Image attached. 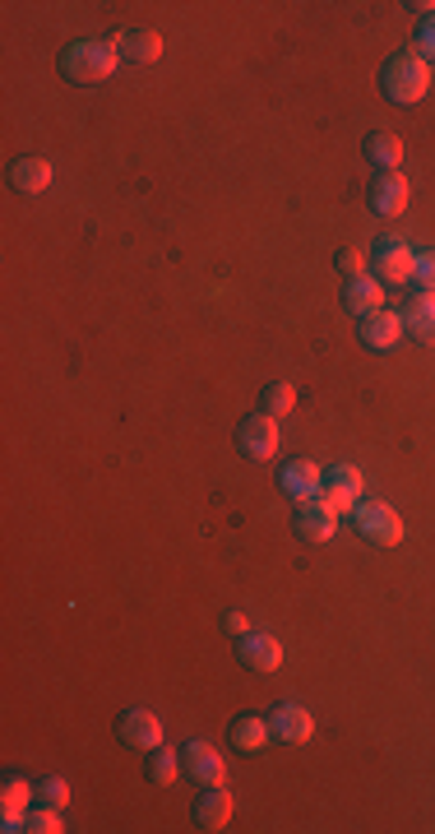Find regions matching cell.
<instances>
[{
	"instance_id": "cell-1",
	"label": "cell",
	"mask_w": 435,
	"mask_h": 834,
	"mask_svg": "<svg viewBox=\"0 0 435 834\" xmlns=\"http://www.w3.org/2000/svg\"><path fill=\"white\" fill-rule=\"evenodd\" d=\"M121 65V52L111 37H79L61 52V75L79 84V88H94L102 79H111V71Z\"/></svg>"
},
{
	"instance_id": "cell-2",
	"label": "cell",
	"mask_w": 435,
	"mask_h": 834,
	"mask_svg": "<svg viewBox=\"0 0 435 834\" xmlns=\"http://www.w3.org/2000/svg\"><path fill=\"white\" fill-rule=\"evenodd\" d=\"M380 88H384V98L399 102V107L417 102V98H426V88H431V65H426L417 52L389 56L384 71H380Z\"/></svg>"
},
{
	"instance_id": "cell-3",
	"label": "cell",
	"mask_w": 435,
	"mask_h": 834,
	"mask_svg": "<svg viewBox=\"0 0 435 834\" xmlns=\"http://www.w3.org/2000/svg\"><path fill=\"white\" fill-rule=\"evenodd\" d=\"M352 524H357V533L366 538V543H376V548H399L403 543L399 510L384 506V501H357L352 506Z\"/></svg>"
},
{
	"instance_id": "cell-4",
	"label": "cell",
	"mask_w": 435,
	"mask_h": 834,
	"mask_svg": "<svg viewBox=\"0 0 435 834\" xmlns=\"http://www.w3.org/2000/svg\"><path fill=\"white\" fill-rule=\"evenodd\" d=\"M412 260H417V251H412L403 237H380L371 246V279H380V283H412Z\"/></svg>"
},
{
	"instance_id": "cell-5",
	"label": "cell",
	"mask_w": 435,
	"mask_h": 834,
	"mask_svg": "<svg viewBox=\"0 0 435 834\" xmlns=\"http://www.w3.org/2000/svg\"><path fill=\"white\" fill-rule=\"evenodd\" d=\"M237 450L246 459H273L279 455V422L269 413H250L237 422Z\"/></svg>"
},
{
	"instance_id": "cell-6",
	"label": "cell",
	"mask_w": 435,
	"mask_h": 834,
	"mask_svg": "<svg viewBox=\"0 0 435 834\" xmlns=\"http://www.w3.org/2000/svg\"><path fill=\"white\" fill-rule=\"evenodd\" d=\"M334 529H338V515L319 501V496H315V501H302V506H296V515H292V533L302 538V543H311V548L329 543Z\"/></svg>"
},
{
	"instance_id": "cell-7",
	"label": "cell",
	"mask_w": 435,
	"mask_h": 834,
	"mask_svg": "<svg viewBox=\"0 0 435 834\" xmlns=\"http://www.w3.org/2000/svg\"><path fill=\"white\" fill-rule=\"evenodd\" d=\"M237 663L250 672H273L283 663V645L269 630H246V636H237Z\"/></svg>"
},
{
	"instance_id": "cell-8",
	"label": "cell",
	"mask_w": 435,
	"mask_h": 834,
	"mask_svg": "<svg viewBox=\"0 0 435 834\" xmlns=\"http://www.w3.org/2000/svg\"><path fill=\"white\" fill-rule=\"evenodd\" d=\"M357 339L371 348V353H389V348H399L403 339V321H399V311H371V315H361L357 321Z\"/></svg>"
},
{
	"instance_id": "cell-9",
	"label": "cell",
	"mask_w": 435,
	"mask_h": 834,
	"mask_svg": "<svg viewBox=\"0 0 435 834\" xmlns=\"http://www.w3.org/2000/svg\"><path fill=\"white\" fill-rule=\"evenodd\" d=\"M117 737L130 751H153V747H163V724H157V714H149V710H126L117 718Z\"/></svg>"
},
{
	"instance_id": "cell-10",
	"label": "cell",
	"mask_w": 435,
	"mask_h": 834,
	"mask_svg": "<svg viewBox=\"0 0 435 834\" xmlns=\"http://www.w3.org/2000/svg\"><path fill=\"white\" fill-rule=\"evenodd\" d=\"M181 770H186L199 788L222 783V756H218V751H214L204 737H191L186 747H181Z\"/></svg>"
},
{
	"instance_id": "cell-11",
	"label": "cell",
	"mask_w": 435,
	"mask_h": 834,
	"mask_svg": "<svg viewBox=\"0 0 435 834\" xmlns=\"http://www.w3.org/2000/svg\"><path fill=\"white\" fill-rule=\"evenodd\" d=\"M366 205H371L380 218H399L407 209V182H403V172H380L371 191H366Z\"/></svg>"
},
{
	"instance_id": "cell-12",
	"label": "cell",
	"mask_w": 435,
	"mask_h": 834,
	"mask_svg": "<svg viewBox=\"0 0 435 834\" xmlns=\"http://www.w3.org/2000/svg\"><path fill=\"white\" fill-rule=\"evenodd\" d=\"M403 334H412L417 344H435V292H412V297L399 306Z\"/></svg>"
},
{
	"instance_id": "cell-13",
	"label": "cell",
	"mask_w": 435,
	"mask_h": 834,
	"mask_svg": "<svg viewBox=\"0 0 435 834\" xmlns=\"http://www.w3.org/2000/svg\"><path fill=\"white\" fill-rule=\"evenodd\" d=\"M279 487L287 491V501H315L319 496V487H325V473H319L311 459H292V464H283V473H279Z\"/></svg>"
},
{
	"instance_id": "cell-14",
	"label": "cell",
	"mask_w": 435,
	"mask_h": 834,
	"mask_svg": "<svg viewBox=\"0 0 435 834\" xmlns=\"http://www.w3.org/2000/svg\"><path fill=\"white\" fill-rule=\"evenodd\" d=\"M269 733L279 737V741H311L315 737V718H311V710H302V705H292V701H283L279 710L269 714Z\"/></svg>"
},
{
	"instance_id": "cell-15",
	"label": "cell",
	"mask_w": 435,
	"mask_h": 834,
	"mask_svg": "<svg viewBox=\"0 0 435 834\" xmlns=\"http://www.w3.org/2000/svg\"><path fill=\"white\" fill-rule=\"evenodd\" d=\"M195 825L199 830H227V821H232V798H227V788L222 783H209L204 793L195 798Z\"/></svg>"
},
{
	"instance_id": "cell-16",
	"label": "cell",
	"mask_w": 435,
	"mask_h": 834,
	"mask_svg": "<svg viewBox=\"0 0 435 834\" xmlns=\"http://www.w3.org/2000/svg\"><path fill=\"white\" fill-rule=\"evenodd\" d=\"M111 42H117L121 61H130V65H153L157 56H163V37H157L153 29H121Z\"/></svg>"
},
{
	"instance_id": "cell-17",
	"label": "cell",
	"mask_w": 435,
	"mask_h": 834,
	"mask_svg": "<svg viewBox=\"0 0 435 834\" xmlns=\"http://www.w3.org/2000/svg\"><path fill=\"white\" fill-rule=\"evenodd\" d=\"M10 186H14L19 195L47 191V186H52V163H47V158H37V153L14 158V163H10Z\"/></svg>"
},
{
	"instance_id": "cell-18",
	"label": "cell",
	"mask_w": 435,
	"mask_h": 834,
	"mask_svg": "<svg viewBox=\"0 0 435 834\" xmlns=\"http://www.w3.org/2000/svg\"><path fill=\"white\" fill-rule=\"evenodd\" d=\"M342 306H348L357 321L361 315H371V311H380L384 306V288H380V279H371V274H361V279H348L342 283Z\"/></svg>"
},
{
	"instance_id": "cell-19",
	"label": "cell",
	"mask_w": 435,
	"mask_h": 834,
	"mask_svg": "<svg viewBox=\"0 0 435 834\" xmlns=\"http://www.w3.org/2000/svg\"><path fill=\"white\" fill-rule=\"evenodd\" d=\"M269 737H273V733H269V718H255V714H237L232 728H227V741H232L237 751H246V756L264 751Z\"/></svg>"
},
{
	"instance_id": "cell-20",
	"label": "cell",
	"mask_w": 435,
	"mask_h": 834,
	"mask_svg": "<svg viewBox=\"0 0 435 834\" xmlns=\"http://www.w3.org/2000/svg\"><path fill=\"white\" fill-rule=\"evenodd\" d=\"M366 163H371L376 172H399V163H403V140H399V134H389V130L366 134Z\"/></svg>"
},
{
	"instance_id": "cell-21",
	"label": "cell",
	"mask_w": 435,
	"mask_h": 834,
	"mask_svg": "<svg viewBox=\"0 0 435 834\" xmlns=\"http://www.w3.org/2000/svg\"><path fill=\"white\" fill-rule=\"evenodd\" d=\"M144 775H149V783H157V788L176 783V775H186V770H181V751H163V747H153V751H149V760H144Z\"/></svg>"
},
{
	"instance_id": "cell-22",
	"label": "cell",
	"mask_w": 435,
	"mask_h": 834,
	"mask_svg": "<svg viewBox=\"0 0 435 834\" xmlns=\"http://www.w3.org/2000/svg\"><path fill=\"white\" fill-rule=\"evenodd\" d=\"M29 798H37V783L10 775L6 779V798H0V816H29Z\"/></svg>"
},
{
	"instance_id": "cell-23",
	"label": "cell",
	"mask_w": 435,
	"mask_h": 834,
	"mask_svg": "<svg viewBox=\"0 0 435 834\" xmlns=\"http://www.w3.org/2000/svg\"><path fill=\"white\" fill-rule=\"evenodd\" d=\"M292 409H296V390L287 386V380H273V386L260 390V413H269V418H287Z\"/></svg>"
},
{
	"instance_id": "cell-24",
	"label": "cell",
	"mask_w": 435,
	"mask_h": 834,
	"mask_svg": "<svg viewBox=\"0 0 435 834\" xmlns=\"http://www.w3.org/2000/svg\"><path fill=\"white\" fill-rule=\"evenodd\" d=\"M325 487H342V491L361 496V491H366V478H361V468H352V464H329V468H325Z\"/></svg>"
},
{
	"instance_id": "cell-25",
	"label": "cell",
	"mask_w": 435,
	"mask_h": 834,
	"mask_svg": "<svg viewBox=\"0 0 435 834\" xmlns=\"http://www.w3.org/2000/svg\"><path fill=\"white\" fill-rule=\"evenodd\" d=\"M24 830H29V834H61L65 825H61V811H56V806H42V802H37L29 816H24Z\"/></svg>"
},
{
	"instance_id": "cell-26",
	"label": "cell",
	"mask_w": 435,
	"mask_h": 834,
	"mask_svg": "<svg viewBox=\"0 0 435 834\" xmlns=\"http://www.w3.org/2000/svg\"><path fill=\"white\" fill-rule=\"evenodd\" d=\"M37 802L42 806H65V802H70V783H65L61 775H47V779H37Z\"/></svg>"
},
{
	"instance_id": "cell-27",
	"label": "cell",
	"mask_w": 435,
	"mask_h": 834,
	"mask_svg": "<svg viewBox=\"0 0 435 834\" xmlns=\"http://www.w3.org/2000/svg\"><path fill=\"white\" fill-rule=\"evenodd\" d=\"M412 283H417V292H435V246L417 251V260H412Z\"/></svg>"
},
{
	"instance_id": "cell-28",
	"label": "cell",
	"mask_w": 435,
	"mask_h": 834,
	"mask_svg": "<svg viewBox=\"0 0 435 834\" xmlns=\"http://www.w3.org/2000/svg\"><path fill=\"white\" fill-rule=\"evenodd\" d=\"M338 269H342V279H361L366 269H371V256H361L357 246H342V251H338Z\"/></svg>"
},
{
	"instance_id": "cell-29",
	"label": "cell",
	"mask_w": 435,
	"mask_h": 834,
	"mask_svg": "<svg viewBox=\"0 0 435 834\" xmlns=\"http://www.w3.org/2000/svg\"><path fill=\"white\" fill-rule=\"evenodd\" d=\"M319 501H325L334 515H352V506L361 501V496H352V491H342V487H319Z\"/></svg>"
},
{
	"instance_id": "cell-30",
	"label": "cell",
	"mask_w": 435,
	"mask_h": 834,
	"mask_svg": "<svg viewBox=\"0 0 435 834\" xmlns=\"http://www.w3.org/2000/svg\"><path fill=\"white\" fill-rule=\"evenodd\" d=\"M412 37H417V56L431 65L435 61V14L417 19V33H412Z\"/></svg>"
},
{
	"instance_id": "cell-31",
	"label": "cell",
	"mask_w": 435,
	"mask_h": 834,
	"mask_svg": "<svg viewBox=\"0 0 435 834\" xmlns=\"http://www.w3.org/2000/svg\"><path fill=\"white\" fill-rule=\"evenodd\" d=\"M222 626L232 630V636H246V630H250V621H246L241 613H227V617H222Z\"/></svg>"
}]
</instances>
